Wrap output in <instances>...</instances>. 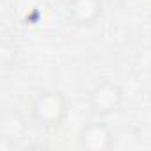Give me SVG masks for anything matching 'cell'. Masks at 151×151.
<instances>
[{"instance_id":"1","label":"cell","mask_w":151,"mask_h":151,"mask_svg":"<svg viewBox=\"0 0 151 151\" xmlns=\"http://www.w3.org/2000/svg\"><path fill=\"white\" fill-rule=\"evenodd\" d=\"M30 119L41 128L55 130L60 128L69 114V101L62 91L41 89L37 91L29 105Z\"/></svg>"},{"instance_id":"2","label":"cell","mask_w":151,"mask_h":151,"mask_svg":"<svg viewBox=\"0 0 151 151\" xmlns=\"http://www.w3.org/2000/svg\"><path fill=\"white\" fill-rule=\"evenodd\" d=\"M123 101H124L123 87L110 78L100 80L89 91V96H87V105H89L91 112L100 117H107V116H112L114 112H117L121 109Z\"/></svg>"},{"instance_id":"3","label":"cell","mask_w":151,"mask_h":151,"mask_svg":"<svg viewBox=\"0 0 151 151\" xmlns=\"http://www.w3.org/2000/svg\"><path fill=\"white\" fill-rule=\"evenodd\" d=\"M103 0H66L64 16L73 27H93L103 16Z\"/></svg>"},{"instance_id":"4","label":"cell","mask_w":151,"mask_h":151,"mask_svg":"<svg viewBox=\"0 0 151 151\" xmlns=\"http://www.w3.org/2000/svg\"><path fill=\"white\" fill-rule=\"evenodd\" d=\"M78 146L86 151H107L116 144L112 128L103 121L86 123L77 135Z\"/></svg>"},{"instance_id":"5","label":"cell","mask_w":151,"mask_h":151,"mask_svg":"<svg viewBox=\"0 0 151 151\" xmlns=\"http://www.w3.org/2000/svg\"><path fill=\"white\" fill-rule=\"evenodd\" d=\"M2 140H7V142H14L18 139H22L27 132V123L25 119L18 114V112H11V114H6L4 116V121H2Z\"/></svg>"},{"instance_id":"6","label":"cell","mask_w":151,"mask_h":151,"mask_svg":"<svg viewBox=\"0 0 151 151\" xmlns=\"http://www.w3.org/2000/svg\"><path fill=\"white\" fill-rule=\"evenodd\" d=\"M0 60H2V66H4L6 71L14 68V62H16V48H14V45H9V43L2 45V48H0Z\"/></svg>"},{"instance_id":"7","label":"cell","mask_w":151,"mask_h":151,"mask_svg":"<svg viewBox=\"0 0 151 151\" xmlns=\"http://www.w3.org/2000/svg\"><path fill=\"white\" fill-rule=\"evenodd\" d=\"M110 4H114V6H123V4H126L128 0H109Z\"/></svg>"}]
</instances>
